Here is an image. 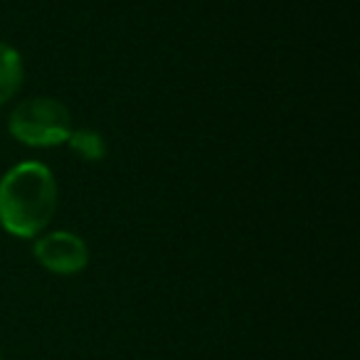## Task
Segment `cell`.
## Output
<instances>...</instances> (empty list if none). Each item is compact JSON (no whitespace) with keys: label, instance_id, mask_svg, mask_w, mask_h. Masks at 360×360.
I'll return each mask as SVG.
<instances>
[{"label":"cell","instance_id":"6da1fadb","mask_svg":"<svg viewBox=\"0 0 360 360\" xmlns=\"http://www.w3.org/2000/svg\"><path fill=\"white\" fill-rule=\"evenodd\" d=\"M57 210V180L40 160L18 163L0 178V227L30 240L45 232Z\"/></svg>","mask_w":360,"mask_h":360},{"label":"cell","instance_id":"7a4b0ae2","mask_svg":"<svg viewBox=\"0 0 360 360\" xmlns=\"http://www.w3.org/2000/svg\"><path fill=\"white\" fill-rule=\"evenodd\" d=\"M72 114L55 96H30L13 109L8 131L15 141L32 148L67 143L72 134Z\"/></svg>","mask_w":360,"mask_h":360},{"label":"cell","instance_id":"3957f363","mask_svg":"<svg viewBox=\"0 0 360 360\" xmlns=\"http://www.w3.org/2000/svg\"><path fill=\"white\" fill-rule=\"evenodd\" d=\"M35 259L52 274H77L89 264V247L79 235L67 230L45 232L35 237Z\"/></svg>","mask_w":360,"mask_h":360},{"label":"cell","instance_id":"277c9868","mask_svg":"<svg viewBox=\"0 0 360 360\" xmlns=\"http://www.w3.org/2000/svg\"><path fill=\"white\" fill-rule=\"evenodd\" d=\"M22 79H25V67H22L20 52L0 42V106L20 91Z\"/></svg>","mask_w":360,"mask_h":360},{"label":"cell","instance_id":"5b68a950","mask_svg":"<svg viewBox=\"0 0 360 360\" xmlns=\"http://www.w3.org/2000/svg\"><path fill=\"white\" fill-rule=\"evenodd\" d=\"M67 146H70L77 158L89 160V163L104 160L106 155V141L96 129H72Z\"/></svg>","mask_w":360,"mask_h":360},{"label":"cell","instance_id":"8992f818","mask_svg":"<svg viewBox=\"0 0 360 360\" xmlns=\"http://www.w3.org/2000/svg\"><path fill=\"white\" fill-rule=\"evenodd\" d=\"M0 360H6V358H3V355H0Z\"/></svg>","mask_w":360,"mask_h":360}]
</instances>
